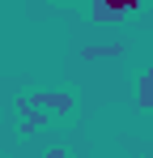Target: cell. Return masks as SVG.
<instances>
[{
    "mask_svg": "<svg viewBox=\"0 0 153 158\" xmlns=\"http://www.w3.org/2000/svg\"><path fill=\"white\" fill-rule=\"evenodd\" d=\"M140 4H149V0H94V17L98 22H115V17H124V13L140 9Z\"/></svg>",
    "mask_w": 153,
    "mask_h": 158,
    "instance_id": "cell-1",
    "label": "cell"
},
{
    "mask_svg": "<svg viewBox=\"0 0 153 158\" xmlns=\"http://www.w3.org/2000/svg\"><path fill=\"white\" fill-rule=\"evenodd\" d=\"M30 107H51V111H68V107H73V98H68V94H47V90H43V94H34V98H30Z\"/></svg>",
    "mask_w": 153,
    "mask_h": 158,
    "instance_id": "cell-2",
    "label": "cell"
},
{
    "mask_svg": "<svg viewBox=\"0 0 153 158\" xmlns=\"http://www.w3.org/2000/svg\"><path fill=\"white\" fill-rule=\"evenodd\" d=\"M136 98H140V107H153V73H145V77H140V85H136Z\"/></svg>",
    "mask_w": 153,
    "mask_h": 158,
    "instance_id": "cell-3",
    "label": "cell"
}]
</instances>
